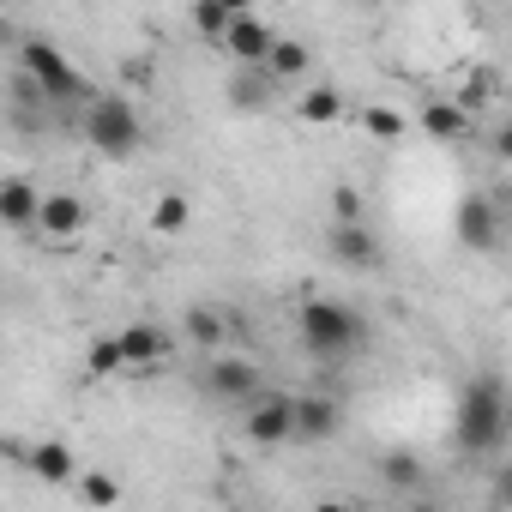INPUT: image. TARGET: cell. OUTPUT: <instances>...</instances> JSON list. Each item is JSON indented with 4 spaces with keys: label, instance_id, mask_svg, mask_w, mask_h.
Listing matches in <instances>:
<instances>
[{
    "label": "cell",
    "instance_id": "21",
    "mask_svg": "<svg viewBox=\"0 0 512 512\" xmlns=\"http://www.w3.org/2000/svg\"><path fill=\"white\" fill-rule=\"evenodd\" d=\"M187 338L193 344H223L229 338V320L217 308H187Z\"/></svg>",
    "mask_w": 512,
    "mask_h": 512
},
{
    "label": "cell",
    "instance_id": "3",
    "mask_svg": "<svg viewBox=\"0 0 512 512\" xmlns=\"http://www.w3.org/2000/svg\"><path fill=\"white\" fill-rule=\"evenodd\" d=\"M85 139H91L103 157H133V151L145 145V121H139V109H133L127 97L103 91V97L85 103Z\"/></svg>",
    "mask_w": 512,
    "mask_h": 512
},
{
    "label": "cell",
    "instance_id": "15",
    "mask_svg": "<svg viewBox=\"0 0 512 512\" xmlns=\"http://www.w3.org/2000/svg\"><path fill=\"white\" fill-rule=\"evenodd\" d=\"M187 223H193V199H187V193H175V187H169V193H157V205H151V229H157V235H181Z\"/></svg>",
    "mask_w": 512,
    "mask_h": 512
},
{
    "label": "cell",
    "instance_id": "25",
    "mask_svg": "<svg viewBox=\"0 0 512 512\" xmlns=\"http://www.w3.org/2000/svg\"><path fill=\"white\" fill-rule=\"evenodd\" d=\"M362 217V193L356 187H338L332 193V223H356Z\"/></svg>",
    "mask_w": 512,
    "mask_h": 512
},
{
    "label": "cell",
    "instance_id": "23",
    "mask_svg": "<svg viewBox=\"0 0 512 512\" xmlns=\"http://www.w3.org/2000/svg\"><path fill=\"white\" fill-rule=\"evenodd\" d=\"M85 368L103 380V374H115V368H127V350H121V338H97L91 344V356H85Z\"/></svg>",
    "mask_w": 512,
    "mask_h": 512
},
{
    "label": "cell",
    "instance_id": "20",
    "mask_svg": "<svg viewBox=\"0 0 512 512\" xmlns=\"http://www.w3.org/2000/svg\"><path fill=\"white\" fill-rule=\"evenodd\" d=\"M380 482L398 488V494H416V488H422V458H410V452H386V458H380Z\"/></svg>",
    "mask_w": 512,
    "mask_h": 512
},
{
    "label": "cell",
    "instance_id": "6",
    "mask_svg": "<svg viewBox=\"0 0 512 512\" xmlns=\"http://www.w3.org/2000/svg\"><path fill=\"white\" fill-rule=\"evenodd\" d=\"M205 386H211V398H223V404H253V398H266L260 386V368L253 362H241V356H223L211 374H205Z\"/></svg>",
    "mask_w": 512,
    "mask_h": 512
},
{
    "label": "cell",
    "instance_id": "8",
    "mask_svg": "<svg viewBox=\"0 0 512 512\" xmlns=\"http://www.w3.org/2000/svg\"><path fill=\"white\" fill-rule=\"evenodd\" d=\"M458 241H464L470 253H494V247H500V217H494V205H488L482 193H470V199L458 205Z\"/></svg>",
    "mask_w": 512,
    "mask_h": 512
},
{
    "label": "cell",
    "instance_id": "18",
    "mask_svg": "<svg viewBox=\"0 0 512 512\" xmlns=\"http://www.w3.org/2000/svg\"><path fill=\"white\" fill-rule=\"evenodd\" d=\"M296 109H302V121H314V127H332V121L344 115V91H338V85H314V91H308Z\"/></svg>",
    "mask_w": 512,
    "mask_h": 512
},
{
    "label": "cell",
    "instance_id": "7",
    "mask_svg": "<svg viewBox=\"0 0 512 512\" xmlns=\"http://www.w3.org/2000/svg\"><path fill=\"white\" fill-rule=\"evenodd\" d=\"M223 49H229L241 67H266V61H272V49H278V37H272V25H266V19L241 13V19H235V31L223 37Z\"/></svg>",
    "mask_w": 512,
    "mask_h": 512
},
{
    "label": "cell",
    "instance_id": "22",
    "mask_svg": "<svg viewBox=\"0 0 512 512\" xmlns=\"http://www.w3.org/2000/svg\"><path fill=\"white\" fill-rule=\"evenodd\" d=\"M79 500L85 506H115L121 500V482L109 470H91V476H79Z\"/></svg>",
    "mask_w": 512,
    "mask_h": 512
},
{
    "label": "cell",
    "instance_id": "4",
    "mask_svg": "<svg viewBox=\"0 0 512 512\" xmlns=\"http://www.w3.org/2000/svg\"><path fill=\"white\" fill-rule=\"evenodd\" d=\"M19 67H25V79H31L49 103H73V97H85V79L73 73V61H67L49 37H25Z\"/></svg>",
    "mask_w": 512,
    "mask_h": 512
},
{
    "label": "cell",
    "instance_id": "14",
    "mask_svg": "<svg viewBox=\"0 0 512 512\" xmlns=\"http://www.w3.org/2000/svg\"><path fill=\"white\" fill-rule=\"evenodd\" d=\"M272 85H278V79H272L266 67H241V73L229 79V103H235V109H266V103H272V97H266Z\"/></svg>",
    "mask_w": 512,
    "mask_h": 512
},
{
    "label": "cell",
    "instance_id": "10",
    "mask_svg": "<svg viewBox=\"0 0 512 512\" xmlns=\"http://www.w3.org/2000/svg\"><path fill=\"white\" fill-rule=\"evenodd\" d=\"M344 428L338 398H296V446H320Z\"/></svg>",
    "mask_w": 512,
    "mask_h": 512
},
{
    "label": "cell",
    "instance_id": "27",
    "mask_svg": "<svg viewBox=\"0 0 512 512\" xmlns=\"http://www.w3.org/2000/svg\"><path fill=\"white\" fill-rule=\"evenodd\" d=\"M410 512H446V506H434V500H416V506H410Z\"/></svg>",
    "mask_w": 512,
    "mask_h": 512
},
{
    "label": "cell",
    "instance_id": "12",
    "mask_svg": "<svg viewBox=\"0 0 512 512\" xmlns=\"http://www.w3.org/2000/svg\"><path fill=\"white\" fill-rule=\"evenodd\" d=\"M37 229H43L49 241L79 235V229H85V199H79V193H43V217H37Z\"/></svg>",
    "mask_w": 512,
    "mask_h": 512
},
{
    "label": "cell",
    "instance_id": "2",
    "mask_svg": "<svg viewBox=\"0 0 512 512\" xmlns=\"http://www.w3.org/2000/svg\"><path fill=\"white\" fill-rule=\"evenodd\" d=\"M452 434H458L464 452H494L500 440H512V434H506V392H500V380H470V386L458 392Z\"/></svg>",
    "mask_w": 512,
    "mask_h": 512
},
{
    "label": "cell",
    "instance_id": "24",
    "mask_svg": "<svg viewBox=\"0 0 512 512\" xmlns=\"http://www.w3.org/2000/svg\"><path fill=\"white\" fill-rule=\"evenodd\" d=\"M362 121H368V133H380V139H398V133H404V115H398V109H368Z\"/></svg>",
    "mask_w": 512,
    "mask_h": 512
},
{
    "label": "cell",
    "instance_id": "19",
    "mask_svg": "<svg viewBox=\"0 0 512 512\" xmlns=\"http://www.w3.org/2000/svg\"><path fill=\"white\" fill-rule=\"evenodd\" d=\"M422 127H428L434 139H464V133H470V109H458V103H428V109H422Z\"/></svg>",
    "mask_w": 512,
    "mask_h": 512
},
{
    "label": "cell",
    "instance_id": "28",
    "mask_svg": "<svg viewBox=\"0 0 512 512\" xmlns=\"http://www.w3.org/2000/svg\"><path fill=\"white\" fill-rule=\"evenodd\" d=\"M314 512H350V506H338V500H326V506H314Z\"/></svg>",
    "mask_w": 512,
    "mask_h": 512
},
{
    "label": "cell",
    "instance_id": "5",
    "mask_svg": "<svg viewBox=\"0 0 512 512\" xmlns=\"http://www.w3.org/2000/svg\"><path fill=\"white\" fill-rule=\"evenodd\" d=\"M241 434H247L253 446H290V440H296V398H284V392L253 398L247 416H241Z\"/></svg>",
    "mask_w": 512,
    "mask_h": 512
},
{
    "label": "cell",
    "instance_id": "16",
    "mask_svg": "<svg viewBox=\"0 0 512 512\" xmlns=\"http://www.w3.org/2000/svg\"><path fill=\"white\" fill-rule=\"evenodd\" d=\"M31 470H37L43 482H79V464H73V452H67L61 440H43V446L31 452Z\"/></svg>",
    "mask_w": 512,
    "mask_h": 512
},
{
    "label": "cell",
    "instance_id": "17",
    "mask_svg": "<svg viewBox=\"0 0 512 512\" xmlns=\"http://www.w3.org/2000/svg\"><path fill=\"white\" fill-rule=\"evenodd\" d=\"M308 61H314V55H308V43H296V37H278V49H272L266 73L284 85V79H302V73H308Z\"/></svg>",
    "mask_w": 512,
    "mask_h": 512
},
{
    "label": "cell",
    "instance_id": "1",
    "mask_svg": "<svg viewBox=\"0 0 512 512\" xmlns=\"http://www.w3.org/2000/svg\"><path fill=\"white\" fill-rule=\"evenodd\" d=\"M302 344H308V356H320V362H350L362 344H368V326H362V314L350 308V302H332V296H314V302H302Z\"/></svg>",
    "mask_w": 512,
    "mask_h": 512
},
{
    "label": "cell",
    "instance_id": "11",
    "mask_svg": "<svg viewBox=\"0 0 512 512\" xmlns=\"http://www.w3.org/2000/svg\"><path fill=\"white\" fill-rule=\"evenodd\" d=\"M43 217V193L25 181V175H7V181H0V223H7V229H31Z\"/></svg>",
    "mask_w": 512,
    "mask_h": 512
},
{
    "label": "cell",
    "instance_id": "9",
    "mask_svg": "<svg viewBox=\"0 0 512 512\" xmlns=\"http://www.w3.org/2000/svg\"><path fill=\"white\" fill-rule=\"evenodd\" d=\"M326 247H332V260H338V266H356V272H374V266L386 260L380 241H374L362 223H332V241H326Z\"/></svg>",
    "mask_w": 512,
    "mask_h": 512
},
{
    "label": "cell",
    "instance_id": "13",
    "mask_svg": "<svg viewBox=\"0 0 512 512\" xmlns=\"http://www.w3.org/2000/svg\"><path fill=\"white\" fill-rule=\"evenodd\" d=\"M115 338H121V350H127V368H145V362H157V356L169 350V332L151 326V320H139V326H127V332H115Z\"/></svg>",
    "mask_w": 512,
    "mask_h": 512
},
{
    "label": "cell",
    "instance_id": "26",
    "mask_svg": "<svg viewBox=\"0 0 512 512\" xmlns=\"http://www.w3.org/2000/svg\"><path fill=\"white\" fill-rule=\"evenodd\" d=\"M494 151H500V157L512 163V127H500V133H494Z\"/></svg>",
    "mask_w": 512,
    "mask_h": 512
}]
</instances>
